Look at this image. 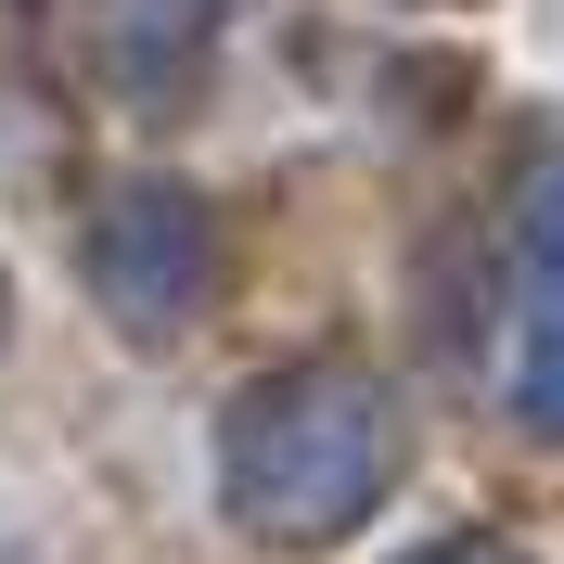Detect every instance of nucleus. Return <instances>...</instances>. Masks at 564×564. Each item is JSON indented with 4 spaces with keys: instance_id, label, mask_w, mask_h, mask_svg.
Returning <instances> with one entry per match:
<instances>
[{
    "instance_id": "3",
    "label": "nucleus",
    "mask_w": 564,
    "mask_h": 564,
    "mask_svg": "<svg viewBox=\"0 0 564 564\" xmlns=\"http://www.w3.org/2000/svg\"><path fill=\"white\" fill-rule=\"evenodd\" d=\"M218 0H77V52L129 90V104H180V77L206 52Z\"/></svg>"
},
{
    "instance_id": "6",
    "label": "nucleus",
    "mask_w": 564,
    "mask_h": 564,
    "mask_svg": "<svg viewBox=\"0 0 564 564\" xmlns=\"http://www.w3.org/2000/svg\"><path fill=\"white\" fill-rule=\"evenodd\" d=\"M411 564H539L527 539H488V527H462V539H423Z\"/></svg>"
},
{
    "instance_id": "5",
    "label": "nucleus",
    "mask_w": 564,
    "mask_h": 564,
    "mask_svg": "<svg viewBox=\"0 0 564 564\" xmlns=\"http://www.w3.org/2000/svg\"><path fill=\"white\" fill-rule=\"evenodd\" d=\"M527 257H552V270H564V154L527 180Z\"/></svg>"
},
{
    "instance_id": "4",
    "label": "nucleus",
    "mask_w": 564,
    "mask_h": 564,
    "mask_svg": "<svg viewBox=\"0 0 564 564\" xmlns=\"http://www.w3.org/2000/svg\"><path fill=\"white\" fill-rule=\"evenodd\" d=\"M513 411L539 423V436H564V308L527 334V359H513Z\"/></svg>"
},
{
    "instance_id": "1",
    "label": "nucleus",
    "mask_w": 564,
    "mask_h": 564,
    "mask_svg": "<svg viewBox=\"0 0 564 564\" xmlns=\"http://www.w3.org/2000/svg\"><path fill=\"white\" fill-rule=\"evenodd\" d=\"M386 398L308 359V372H257L218 423V500H231V527L282 539V552H321V539H347L372 500H386Z\"/></svg>"
},
{
    "instance_id": "2",
    "label": "nucleus",
    "mask_w": 564,
    "mask_h": 564,
    "mask_svg": "<svg viewBox=\"0 0 564 564\" xmlns=\"http://www.w3.org/2000/svg\"><path fill=\"white\" fill-rule=\"evenodd\" d=\"M77 270H90V295H104L116 334L167 347V334H193L206 295H218V218H206V193H180V180H129V193H104V218L77 231Z\"/></svg>"
}]
</instances>
